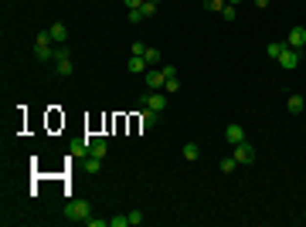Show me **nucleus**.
I'll list each match as a JSON object with an SVG mask.
<instances>
[{"instance_id": "f257e3e1", "label": "nucleus", "mask_w": 306, "mask_h": 227, "mask_svg": "<svg viewBox=\"0 0 306 227\" xmlns=\"http://www.w3.org/2000/svg\"><path fill=\"white\" fill-rule=\"evenodd\" d=\"M65 217H68V221H75V224H88V217H92V207H88V200H68V207H65Z\"/></svg>"}, {"instance_id": "f03ea898", "label": "nucleus", "mask_w": 306, "mask_h": 227, "mask_svg": "<svg viewBox=\"0 0 306 227\" xmlns=\"http://www.w3.org/2000/svg\"><path fill=\"white\" fill-rule=\"evenodd\" d=\"M51 44H55L51 34L41 31V34L34 38V58H38V61H51V58H55V48H51Z\"/></svg>"}, {"instance_id": "7ed1b4c3", "label": "nucleus", "mask_w": 306, "mask_h": 227, "mask_svg": "<svg viewBox=\"0 0 306 227\" xmlns=\"http://www.w3.org/2000/svg\"><path fill=\"white\" fill-rule=\"evenodd\" d=\"M55 68H58V75H62V78L72 75V51H68L65 44L55 48Z\"/></svg>"}, {"instance_id": "20e7f679", "label": "nucleus", "mask_w": 306, "mask_h": 227, "mask_svg": "<svg viewBox=\"0 0 306 227\" xmlns=\"http://www.w3.org/2000/svg\"><path fill=\"white\" fill-rule=\"evenodd\" d=\"M143 109L163 112V109H167V92H147V95H143Z\"/></svg>"}, {"instance_id": "39448f33", "label": "nucleus", "mask_w": 306, "mask_h": 227, "mask_svg": "<svg viewBox=\"0 0 306 227\" xmlns=\"http://www.w3.org/2000/svg\"><path fill=\"white\" fill-rule=\"evenodd\" d=\"M276 61H279V68H286V72H293V68H296V65H300V51H296V48H289V44H286V48H283V55H279V58H276Z\"/></svg>"}, {"instance_id": "423d86ee", "label": "nucleus", "mask_w": 306, "mask_h": 227, "mask_svg": "<svg viewBox=\"0 0 306 227\" xmlns=\"http://www.w3.org/2000/svg\"><path fill=\"white\" fill-rule=\"evenodd\" d=\"M143 81H147L150 92H163V81H167V78H163V68H160V72H150V68H147V72H143Z\"/></svg>"}, {"instance_id": "0eeeda50", "label": "nucleus", "mask_w": 306, "mask_h": 227, "mask_svg": "<svg viewBox=\"0 0 306 227\" xmlns=\"http://www.w3.org/2000/svg\"><path fill=\"white\" fill-rule=\"evenodd\" d=\"M286 44H289V48H296V51H300V48H306V27H293V31H289V38H286Z\"/></svg>"}, {"instance_id": "6e6552de", "label": "nucleus", "mask_w": 306, "mask_h": 227, "mask_svg": "<svg viewBox=\"0 0 306 227\" xmlns=\"http://www.w3.org/2000/svg\"><path fill=\"white\" fill-rule=\"evenodd\" d=\"M235 159H238V163H255V150H252V143H238V146H235Z\"/></svg>"}, {"instance_id": "1a4fd4ad", "label": "nucleus", "mask_w": 306, "mask_h": 227, "mask_svg": "<svg viewBox=\"0 0 306 227\" xmlns=\"http://www.w3.org/2000/svg\"><path fill=\"white\" fill-rule=\"evenodd\" d=\"M225 139H228L231 146H238V143H245V129H241L238 122H231L228 129H225Z\"/></svg>"}, {"instance_id": "9d476101", "label": "nucleus", "mask_w": 306, "mask_h": 227, "mask_svg": "<svg viewBox=\"0 0 306 227\" xmlns=\"http://www.w3.org/2000/svg\"><path fill=\"white\" fill-rule=\"evenodd\" d=\"M48 34H51V41H55V44H65V41H68V27H65L62 20H58V24H51V27H48Z\"/></svg>"}, {"instance_id": "9b49d317", "label": "nucleus", "mask_w": 306, "mask_h": 227, "mask_svg": "<svg viewBox=\"0 0 306 227\" xmlns=\"http://www.w3.org/2000/svg\"><path fill=\"white\" fill-rule=\"evenodd\" d=\"M106 150H109V143H106L102 136H92V143H88V156H99V159H102Z\"/></svg>"}, {"instance_id": "f8f14e48", "label": "nucleus", "mask_w": 306, "mask_h": 227, "mask_svg": "<svg viewBox=\"0 0 306 227\" xmlns=\"http://www.w3.org/2000/svg\"><path fill=\"white\" fill-rule=\"evenodd\" d=\"M147 65H150V61H147V58H140V55H133V58L126 61V68H130L133 75H143V72H147Z\"/></svg>"}, {"instance_id": "ddd939ff", "label": "nucleus", "mask_w": 306, "mask_h": 227, "mask_svg": "<svg viewBox=\"0 0 306 227\" xmlns=\"http://www.w3.org/2000/svg\"><path fill=\"white\" fill-rule=\"evenodd\" d=\"M88 143H92V136H78L72 143V156H88Z\"/></svg>"}, {"instance_id": "4468645a", "label": "nucleus", "mask_w": 306, "mask_h": 227, "mask_svg": "<svg viewBox=\"0 0 306 227\" xmlns=\"http://www.w3.org/2000/svg\"><path fill=\"white\" fill-rule=\"evenodd\" d=\"M286 109H289L293 115H300V112L306 109V98H303V95H289V102H286Z\"/></svg>"}, {"instance_id": "2eb2a0df", "label": "nucleus", "mask_w": 306, "mask_h": 227, "mask_svg": "<svg viewBox=\"0 0 306 227\" xmlns=\"http://www.w3.org/2000/svg\"><path fill=\"white\" fill-rule=\"evenodd\" d=\"M156 119H160V112H150V109H143V112H140V126H143V129L156 126Z\"/></svg>"}, {"instance_id": "dca6fc26", "label": "nucleus", "mask_w": 306, "mask_h": 227, "mask_svg": "<svg viewBox=\"0 0 306 227\" xmlns=\"http://www.w3.org/2000/svg\"><path fill=\"white\" fill-rule=\"evenodd\" d=\"M283 48H286V41H269V48H265V51H269V58H279V55H283Z\"/></svg>"}, {"instance_id": "f3484780", "label": "nucleus", "mask_w": 306, "mask_h": 227, "mask_svg": "<svg viewBox=\"0 0 306 227\" xmlns=\"http://www.w3.org/2000/svg\"><path fill=\"white\" fill-rule=\"evenodd\" d=\"M85 170H88V173H99V170H102V159H99V156H88V159H85Z\"/></svg>"}, {"instance_id": "a211bd4d", "label": "nucleus", "mask_w": 306, "mask_h": 227, "mask_svg": "<svg viewBox=\"0 0 306 227\" xmlns=\"http://www.w3.org/2000/svg\"><path fill=\"white\" fill-rule=\"evenodd\" d=\"M177 88H180V81H177V75H170L167 81H163V92H167V95H174Z\"/></svg>"}, {"instance_id": "6ab92c4d", "label": "nucleus", "mask_w": 306, "mask_h": 227, "mask_svg": "<svg viewBox=\"0 0 306 227\" xmlns=\"http://www.w3.org/2000/svg\"><path fill=\"white\" fill-rule=\"evenodd\" d=\"M197 156H201L197 143H187V146H184V159H197Z\"/></svg>"}, {"instance_id": "aec40b11", "label": "nucleus", "mask_w": 306, "mask_h": 227, "mask_svg": "<svg viewBox=\"0 0 306 227\" xmlns=\"http://www.w3.org/2000/svg\"><path fill=\"white\" fill-rule=\"evenodd\" d=\"M218 166H221V173H231V170L238 166V159H235V156H225V159H221Z\"/></svg>"}, {"instance_id": "412c9836", "label": "nucleus", "mask_w": 306, "mask_h": 227, "mask_svg": "<svg viewBox=\"0 0 306 227\" xmlns=\"http://www.w3.org/2000/svg\"><path fill=\"white\" fill-rule=\"evenodd\" d=\"M160 58H163V55H160L156 48H147V61H150V65H160Z\"/></svg>"}, {"instance_id": "4be33fe9", "label": "nucleus", "mask_w": 306, "mask_h": 227, "mask_svg": "<svg viewBox=\"0 0 306 227\" xmlns=\"http://www.w3.org/2000/svg\"><path fill=\"white\" fill-rule=\"evenodd\" d=\"M204 7H208V10H218V14H221V10H225V0H204Z\"/></svg>"}, {"instance_id": "5701e85b", "label": "nucleus", "mask_w": 306, "mask_h": 227, "mask_svg": "<svg viewBox=\"0 0 306 227\" xmlns=\"http://www.w3.org/2000/svg\"><path fill=\"white\" fill-rule=\"evenodd\" d=\"M221 17H225V20H235V17H238V10H235L231 3H225V10H221Z\"/></svg>"}, {"instance_id": "b1692460", "label": "nucleus", "mask_w": 306, "mask_h": 227, "mask_svg": "<svg viewBox=\"0 0 306 227\" xmlns=\"http://www.w3.org/2000/svg\"><path fill=\"white\" fill-rule=\"evenodd\" d=\"M130 24H143V10H140V7L130 10Z\"/></svg>"}, {"instance_id": "393cba45", "label": "nucleus", "mask_w": 306, "mask_h": 227, "mask_svg": "<svg viewBox=\"0 0 306 227\" xmlns=\"http://www.w3.org/2000/svg\"><path fill=\"white\" fill-rule=\"evenodd\" d=\"M133 55H140V58H147V44H143V41H133Z\"/></svg>"}, {"instance_id": "a878e982", "label": "nucleus", "mask_w": 306, "mask_h": 227, "mask_svg": "<svg viewBox=\"0 0 306 227\" xmlns=\"http://www.w3.org/2000/svg\"><path fill=\"white\" fill-rule=\"evenodd\" d=\"M140 10H143V17H153V14H156V3H150V0H147Z\"/></svg>"}, {"instance_id": "bb28decb", "label": "nucleus", "mask_w": 306, "mask_h": 227, "mask_svg": "<svg viewBox=\"0 0 306 227\" xmlns=\"http://www.w3.org/2000/svg\"><path fill=\"white\" fill-rule=\"evenodd\" d=\"M130 224V217H109V227H126Z\"/></svg>"}, {"instance_id": "cd10ccee", "label": "nucleus", "mask_w": 306, "mask_h": 227, "mask_svg": "<svg viewBox=\"0 0 306 227\" xmlns=\"http://www.w3.org/2000/svg\"><path fill=\"white\" fill-rule=\"evenodd\" d=\"M126 217H130V224H143V214H140V210H130Z\"/></svg>"}, {"instance_id": "c85d7f7f", "label": "nucleus", "mask_w": 306, "mask_h": 227, "mask_svg": "<svg viewBox=\"0 0 306 227\" xmlns=\"http://www.w3.org/2000/svg\"><path fill=\"white\" fill-rule=\"evenodd\" d=\"M123 3H126V7H130V10H136V7H143V3H147V0H123Z\"/></svg>"}, {"instance_id": "c756f323", "label": "nucleus", "mask_w": 306, "mask_h": 227, "mask_svg": "<svg viewBox=\"0 0 306 227\" xmlns=\"http://www.w3.org/2000/svg\"><path fill=\"white\" fill-rule=\"evenodd\" d=\"M252 3H255L259 10H265V7H269V0H252Z\"/></svg>"}, {"instance_id": "7c9ffc66", "label": "nucleus", "mask_w": 306, "mask_h": 227, "mask_svg": "<svg viewBox=\"0 0 306 227\" xmlns=\"http://www.w3.org/2000/svg\"><path fill=\"white\" fill-rule=\"evenodd\" d=\"M228 3H231V7H238V3H241V0H228Z\"/></svg>"}, {"instance_id": "2f4dec72", "label": "nucleus", "mask_w": 306, "mask_h": 227, "mask_svg": "<svg viewBox=\"0 0 306 227\" xmlns=\"http://www.w3.org/2000/svg\"><path fill=\"white\" fill-rule=\"evenodd\" d=\"M150 3H160V0H150Z\"/></svg>"}]
</instances>
